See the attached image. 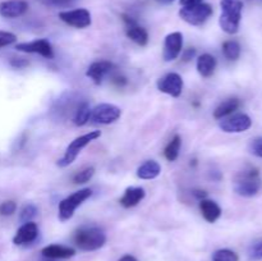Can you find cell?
<instances>
[{
	"label": "cell",
	"mask_w": 262,
	"mask_h": 261,
	"mask_svg": "<svg viewBox=\"0 0 262 261\" xmlns=\"http://www.w3.org/2000/svg\"><path fill=\"white\" fill-rule=\"evenodd\" d=\"M222 14L219 18V25L224 32L234 35L238 32L242 19L243 2L242 0H222Z\"/></svg>",
	"instance_id": "6da1fadb"
},
{
	"label": "cell",
	"mask_w": 262,
	"mask_h": 261,
	"mask_svg": "<svg viewBox=\"0 0 262 261\" xmlns=\"http://www.w3.org/2000/svg\"><path fill=\"white\" fill-rule=\"evenodd\" d=\"M261 189L260 171L256 168H247L239 171L234 181V191L239 196L253 197Z\"/></svg>",
	"instance_id": "7a4b0ae2"
},
{
	"label": "cell",
	"mask_w": 262,
	"mask_h": 261,
	"mask_svg": "<svg viewBox=\"0 0 262 261\" xmlns=\"http://www.w3.org/2000/svg\"><path fill=\"white\" fill-rule=\"evenodd\" d=\"M99 137H101V130H91V132L86 133V135H82L79 136V137L74 138V140L68 145L64 155L56 161V165H58L59 168H66V166L71 165V164L76 160L77 156L79 155V153H81L87 145H90L92 141L97 140Z\"/></svg>",
	"instance_id": "3957f363"
},
{
	"label": "cell",
	"mask_w": 262,
	"mask_h": 261,
	"mask_svg": "<svg viewBox=\"0 0 262 261\" xmlns=\"http://www.w3.org/2000/svg\"><path fill=\"white\" fill-rule=\"evenodd\" d=\"M106 242V235L99 228H81L74 234V243L82 251H95Z\"/></svg>",
	"instance_id": "277c9868"
},
{
	"label": "cell",
	"mask_w": 262,
	"mask_h": 261,
	"mask_svg": "<svg viewBox=\"0 0 262 261\" xmlns=\"http://www.w3.org/2000/svg\"><path fill=\"white\" fill-rule=\"evenodd\" d=\"M92 196V191L90 188H83L79 189V191L74 192L71 196L66 197L64 200H61L59 202V219L60 222H67V220L71 219L74 215V211L77 210V207L81 206L87 199Z\"/></svg>",
	"instance_id": "5b68a950"
},
{
	"label": "cell",
	"mask_w": 262,
	"mask_h": 261,
	"mask_svg": "<svg viewBox=\"0 0 262 261\" xmlns=\"http://www.w3.org/2000/svg\"><path fill=\"white\" fill-rule=\"evenodd\" d=\"M214 10L207 3H200L189 7H182L179 10V17L192 26H201L212 15Z\"/></svg>",
	"instance_id": "8992f818"
},
{
	"label": "cell",
	"mask_w": 262,
	"mask_h": 261,
	"mask_svg": "<svg viewBox=\"0 0 262 261\" xmlns=\"http://www.w3.org/2000/svg\"><path fill=\"white\" fill-rule=\"evenodd\" d=\"M122 115V110L114 104H100L92 109L91 120L100 124H110L118 120Z\"/></svg>",
	"instance_id": "52a82bcc"
},
{
	"label": "cell",
	"mask_w": 262,
	"mask_h": 261,
	"mask_svg": "<svg viewBox=\"0 0 262 261\" xmlns=\"http://www.w3.org/2000/svg\"><path fill=\"white\" fill-rule=\"evenodd\" d=\"M59 18L67 23L68 26H72L74 28H86L91 26V13L84 8H78L73 10H66V12L59 13Z\"/></svg>",
	"instance_id": "ba28073f"
},
{
	"label": "cell",
	"mask_w": 262,
	"mask_h": 261,
	"mask_svg": "<svg viewBox=\"0 0 262 261\" xmlns=\"http://www.w3.org/2000/svg\"><path fill=\"white\" fill-rule=\"evenodd\" d=\"M219 127L227 133L246 132L252 127V119L247 114H235L229 118H223Z\"/></svg>",
	"instance_id": "9c48e42d"
},
{
	"label": "cell",
	"mask_w": 262,
	"mask_h": 261,
	"mask_svg": "<svg viewBox=\"0 0 262 261\" xmlns=\"http://www.w3.org/2000/svg\"><path fill=\"white\" fill-rule=\"evenodd\" d=\"M156 86H158L159 91L163 94L179 97L183 91V79L178 73H168L163 78L159 79Z\"/></svg>",
	"instance_id": "30bf717a"
},
{
	"label": "cell",
	"mask_w": 262,
	"mask_h": 261,
	"mask_svg": "<svg viewBox=\"0 0 262 261\" xmlns=\"http://www.w3.org/2000/svg\"><path fill=\"white\" fill-rule=\"evenodd\" d=\"M15 49L22 53H30V54H38V55L43 56L46 59L54 58V50L51 44L45 38L41 40L31 41V42H20L15 45Z\"/></svg>",
	"instance_id": "8fae6325"
},
{
	"label": "cell",
	"mask_w": 262,
	"mask_h": 261,
	"mask_svg": "<svg viewBox=\"0 0 262 261\" xmlns=\"http://www.w3.org/2000/svg\"><path fill=\"white\" fill-rule=\"evenodd\" d=\"M182 48H183V35L181 32H171L169 33L164 41V51L163 58L165 61H173L181 54Z\"/></svg>",
	"instance_id": "7c38bea8"
},
{
	"label": "cell",
	"mask_w": 262,
	"mask_h": 261,
	"mask_svg": "<svg viewBox=\"0 0 262 261\" xmlns=\"http://www.w3.org/2000/svg\"><path fill=\"white\" fill-rule=\"evenodd\" d=\"M123 20L127 25V28H125V33H127V37L130 38L133 42H136L140 46H146L148 42V33L147 31L143 27L137 25L135 19H132V17L127 14L122 15Z\"/></svg>",
	"instance_id": "4fadbf2b"
},
{
	"label": "cell",
	"mask_w": 262,
	"mask_h": 261,
	"mask_svg": "<svg viewBox=\"0 0 262 261\" xmlns=\"http://www.w3.org/2000/svg\"><path fill=\"white\" fill-rule=\"evenodd\" d=\"M38 235V227L36 223L28 222L23 223L17 230L15 235L13 237V243L15 246H23L28 245V243L33 242Z\"/></svg>",
	"instance_id": "5bb4252c"
},
{
	"label": "cell",
	"mask_w": 262,
	"mask_h": 261,
	"mask_svg": "<svg viewBox=\"0 0 262 261\" xmlns=\"http://www.w3.org/2000/svg\"><path fill=\"white\" fill-rule=\"evenodd\" d=\"M113 69H114V64H113L112 61H107V60L94 61V63L87 68L86 76L89 77L90 79H92L95 84H101L102 79L105 78V76H107L110 72H113Z\"/></svg>",
	"instance_id": "9a60e30c"
},
{
	"label": "cell",
	"mask_w": 262,
	"mask_h": 261,
	"mask_svg": "<svg viewBox=\"0 0 262 261\" xmlns=\"http://www.w3.org/2000/svg\"><path fill=\"white\" fill-rule=\"evenodd\" d=\"M28 4L25 0H9L0 3V15L4 18H17L25 14Z\"/></svg>",
	"instance_id": "2e32d148"
},
{
	"label": "cell",
	"mask_w": 262,
	"mask_h": 261,
	"mask_svg": "<svg viewBox=\"0 0 262 261\" xmlns=\"http://www.w3.org/2000/svg\"><path fill=\"white\" fill-rule=\"evenodd\" d=\"M146 196V192L142 187H128L124 191V194L120 199V205L125 209H129V207L136 206V205L140 204Z\"/></svg>",
	"instance_id": "e0dca14e"
},
{
	"label": "cell",
	"mask_w": 262,
	"mask_h": 261,
	"mask_svg": "<svg viewBox=\"0 0 262 261\" xmlns=\"http://www.w3.org/2000/svg\"><path fill=\"white\" fill-rule=\"evenodd\" d=\"M43 257L51 258V260H55V258H69L72 256L76 255V250L72 247H67V246L61 245H50L46 246L41 250Z\"/></svg>",
	"instance_id": "ac0fdd59"
},
{
	"label": "cell",
	"mask_w": 262,
	"mask_h": 261,
	"mask_svg": "<svg viewBox=\"0 0 262 261\" xmlns=\"http://www.w3.org/2000/svg\"><path fill=\"white\" fill-rule=\"evenodd\" d=\"M216 69V59L211 54H202L197 59V72L205 78H209Z\"/></svg>",
	"instance_id": "d6986e66"
},
{
	"label": "cell",
	"mask_w": 262,
	"mask_h": 261,
	"mask_svg": "<svg viewBox=\"0 0 262 261\" xmlns=\"http://www.w3.org/2000/svg\"><path fill=\"white\" fill-rule=\"evenodd\" d=\"M200 209H201L202 215H204L205 220L209 223H215L222 215V209L219 205L212 200L204 199L200 201Z\"/></svg>",
	"instance_id": "ffe728a7"
},
{
	"label": "cell",
	"mask_w": 262,
	"mask_h": 261,
	"mask_svg": "<svg viewBox=\"0 0 262 261\" xmlns=\"http://www.w3.org/2000/svg\"><path fill=\"white\" fill-rule=\"evenodd\" d=\"M161 166L158 161L155 160H147L138 166L137 169V177L140 179H145V181H151L160 176Z\"/></svg>",
	"instance_id": "44dd1931"
},
{
	"label": "cell",
	"mask_w": 262,
	"mask_h": 261,
	"mask_svg": "<svg viewBox=\"0 0 262 261\" xmlns=\"http://www.w3.org/2000/svg\"><path fill=\"white\" fill-rule=\"evenodd\" d=\"M241 106V101L237 97H232V99H228L225 101H223L216 109L214 110V117L216 119H223V118H227L228 115L232 114L233 112L238 109Z\"/></svg>",
	"instance_id": "7402d4cb"
},
{
	"label": "cell",
	"mask_w": 262,
	"mask_h": 261,
	"mask_svg": "<svg viewBox=\"0 0 262 261\" xmlns=\"http://www.w3.org/2000/svg\"><path fill=\"white\" fill-rule=\"evenodd\" d=\"M181 145H182V138L179 135H176L173 138H171L170 142L168 143V146L164 150V155L165 158L168 159L169 161H174L177 160L179 155V150H181Z\"/></svg>",
	"instance_id": "603a6c76"
},
{
	"label": "cell",
	"mask_w": 262,
	"mask_h": 261,
	"mask_svg": "<svg viewBox=\"0 0 262 261\" xmlns=\"http://www.w3.org/2000/svg\"><path fill=\"white\" fill-rule=\"evenodd\" d=\"M91 112L92 109L90 107L89 102H83V104L78 107L76 115H74V124H76L77 127H82V125L87 124V122L91 119Z\"/></svg>",
	"instance_id": "cb8c5ba5"
},
{
	"label": "cell",
	"mask_w": 262,
	"mask_h": 261,
	"mask_svg": "<svg viewBox=\"0 0 262 261\" xmlns=\"http://www.w3.org/2000/svg\"><path fill=\"white\" fill-rule=\"evenodd\" d=\"M223 53L225 58L229 60H237L241 55V45L234 40L225 41L223 44Z\"/></svg>",
	"instance_id": "d4e9b609"
},
{
	"label": "cell",
	"mask_w": 262,
	"mask_h": 261,
	"mask_svg": "<svg viewBox=\"0 0 262 261\" xmlns=\"http://www.w3.org/2000/svg\"><path fill=\"white\" fill-rule=\"evenodd\" d=\"M237 253L232 250H228V248H222V250L215 251L214 255H212V261H238Z\"/></svg>",
	"instance_id": "484cf974"
},
{
	"label": "cell",
	"mask_w": 262,
	"mask_h": 261,
	"mask_svg": "<svg viewBox=\"0 0 262 261\" xmlns=\"http://www.w3.org/2000/svg\"><path fill=\"white\" fill-rule=\"evenodd\" d=\"M37 215V207L32 204H28L20 210L19 212V220L20 223H28V222H32L33 217Z\"/></svg>",
	"instance_id": "4316f807"
},
{
	"label": "cell",
	"mask_w": 262,
	"mask_h": 261,
	"mask_svg": "<svg viewBox=\"0 0 262 261\" xmlns=\"http://www.w3.org/2000/svg\"><path fill=\"white\" fill-rule=\"evenodd\" d=\"M94 174H95V168L94 166H89V168H84L83 170L78 171V173L73 177V182L76 184L87 183V182L94 177Z\"/></svg>",
	"instance_id": "83f0119b"
},
{
	"label": "cell",
	"mask_w": 262,
	"mask_h": 261,
	"mask_svg": "<svg viewBox=\"0 0 262 261\" xmlns=\"http://www.w3.org/2000/svg\"><path fill=\"white\" fill-rule=\"evenodd\" d=\"M248 256H250L251 260L257 261L262 258V240L257 241V242L253 243L252 246L248 250Z\"/></svg>",
	"instance_id": "f1b7e54d"
},
{
	"label": "cell",
	"mask_w": 262,
	"mask_h": 261,
	"mask_svg": "<svg viewBox=\"0 0 262 261\" xmlns=\"http://www.w3.org/2000/svg\"><path fill=\"white\" fill-rule=\"evenodd\" d=\"M17 210V204L14 201H4L0 204V215L3 216H10Z\"/></svg>",
	"instance_id": "f546056e"
},
{
	"label": "cell",
	"mask_w": 262,
	"mask_h": 261,
	"mask_svg": "<svg viewBox=\"0 0 262 261\" xmlns=\"http://www.w3.org/2000/svg\"><path fill=\"white\" fill-rule=\"evenodd\" d=\"M15 41H17V36L14 33L8 32V31H0V48L12 45Z\"/></svg>",
	"instance_id": "4dcf8cb0"
},
{
	"label": "cell",
	"mask_w": 262,
	"mask_h": 261,
	"mask_svg": "<svg viewBox=\"0 0 262 261\" xmlns=\"http://www.w3.org/2000/svg\"><path fill=\"white\" fill-rule=\"evenodd\" d=\"M251 153L255 156H258V158H262V137H257L251 142Z\"/></svg>",
	"instance_id": "1f68e13d"
},
{
	"label": "cell",
	"mask_w": 262,
	"mask_h": 261,
	"mask_svg": "<svg viewBox=\"0 0 262 261\" xmlns=\"http://www.w3.org/2000/svg\"><path fill=\"white\" fill-rule=\"evenodd\" d=\"M45 2L54 7H68V5L73 4L76 0H45Z\"/></svg>",
	"instance_id": "d6a6232c"
},
{
	"label": "cell",
	"mask_w": 262,
	"mask_h": 261,
	"mask_svg": "<svg viewBox=\"0 0 262 261\" xmlns=\"http://www.w3.org/2000/svg\"><path fill=\"white\" fill-rule=\"evenodd\" d=\"M194 55H196V49L189 48V49H186V50L182 53V59H183L184 61H189L191 59L194 58Z\"/></svg>",
	"instance_id": "836d02e7"
},
{
	"label": "cell",
	"mask_w": 262,
	"mask_h": 261,
	"mask_svg": "<svg viewBox=\"0 0 262 261\" xmlns=\"http://www.w3.org/2000/svg\"><path fill=\"white\" fill-rule=\"evenodd\" d=\"M10 66L14 67V68H17V69H22V68H25V67L28 66V61L25 60V59L14 58L10 60Z\"/></svg>",
	"instance_id": "e575fe53"
},
{
	"label": "cell",
	"mask_w": 262,
	"mask_h": 261,
	"mask_svg": "<svg viewBox=\"0 0 262 261\" xmlns=\"http://www.w3.org/2000/svg\"><path fill=\"white\" fill-rule=\"evenodd\" d=\"M182 7H189V5H196L200 3H204V0H179Z\"/></svg>",
	"instance_id": "d590c367"
},
{
	"label": "cell",
	"mask_w": 262,
	"mask_h": 261,
	"mask_svg": "<svg viewBox=\"0 0 262 261\" xmlns=\"http://www.w3.org/2000/svg\"><path fill=\"white\" fill-rule=\"evenodd\" d=\"M193 194H194V196L197 197V199L200 200V201H201V200L206 199L207 192H206V191H204V189H194V191H193Z\"/></svg>",
	"instance_id": "8d00e7d4"
},
{
	"label": "cell",
	"mask_w": 262,
	"mask_h": 261,
	"mask_svg": "<svg viewBox=\"0 0 262 261\" xmlns=\"http://www.w3.org/2000/svg\"><path fill=\"white\" fill-rule=\"evenodd\" d=\"M113 81H114V83L115 84H118V86H124L125 83H127V79L124 78V77H114V79H113Z\"/></svg>",
	"instance_id": "74e56055"
},
{
	"label": "cell",
	"mask_w": 262,
	"mask_h": 261,
	"mask_svg": "<svg viewBox=\"0 0 262 261\" xmlns=\"http://www.w3.org/2000/svg\"><path fill=\"white\" fill-rule=\"evenodd\" d=\"M118 261H137V258L132 255H124L123 257H120Z\"/></svg>",
	"instance_id": "f35d334b"
},
{
	"label": "cell",
	"mask_w": 262,
	"mask_h": 261,
	"mask_svg": "<svg viewBox=\"0 0 262 261\" xmlns=\"http://www.w3.org/2000/svg\"><path fill=\"white\" fill-rule=\"evenodd\" d=\"M156 2L161 3V4H170V3H173L174 0H156Z\"/></svg>",
	"instance_id": "ab89813d"
},
{
	"label": "cell",
	"mask_w": 262,
	"mask_h": 261,
	"mask_svg": "<svg viewBox=\"0 0 262 261\" xmlns=\"http://www.w3.org/2000/svg\"><path fill=\"white\" fill-rule=\"evenodd\" d=\"M49 261H51V258H49Z\"/></svg>",
	"instance_id": "60d3db41"
}]
</instances>
